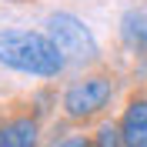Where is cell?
<instances>
[{
	"instance_id": "52a82bcc",
	"label": "cell",
	"mask_w": 147,
	"mask_h": 147,
	"mask_svg": "<svg viewBox=\"0 0 147 147\" xmlns=\"http://www.w3.org/2000/svg\"><path fill=\"white\" fill-rule=\"evenodd\" d=\"M94 147H127V144H124V137H120L117 124H100L97 134H94Z\"/></svg>"
},
{
	"instance_id": "277c9868",
	"label": "cell",
	"mask_w": 147,
	"mask_h": 147,
	"mask_svg": "<svg viewBox=\"0 0 147 147\" xmlns=\"http://www.w3.org/2000/svg\"><path fill=\"white\" fill-rule=\"evenodd\" d=\"M117 127L127 147H147V94H130Z\"/></svg>"
},
{
	"instance_id": "3957f363",
	"label": "cell",
	"mask_w": 147,
	"mask_h": 147,
	"mask_svg": "<svg viewBox=\"0 0 147 147\" xmlns=\"http://www.w3.org/2000/svg\"><path fill=\"white\" fill-rule=\"evenodd\" d=\"M110 97H114V80L107 74H87L64 90V114L70 120H90L110 104Z\"/></svg>"
},
{
	"instance_id": "6da1fadb",
	"label": "cell",
	"mask_w": 147,
	"mask_h": 147,
	"mask_svg": "<svg viewBox=\"0 0 147 147\" xmlns=\"http://www.w3.org/2000/svg\"><path fill=\"white\" fill-rule=\"evenodd\" d=\"M0 64L34 77H57L64 70V54L40 30H0Z\"/></svg>"
},
{
	"instance_id": "5b68a950",
	"label": "cell",
	"mask_w": 147,
	"mask_h": 147,
	"mask_svg": "<svg viewBox=\"0 0 147 147\" xmlns=\"http://www.w3.org/2000/svg\"><path fill=\"white\" fill-rule=\"evenodd\" d=\"M40 120L34 114H13L0 124V147H37Z\"/></svg>"
},
{
	"instance_id": "8992f818",
	"label": "cell",
	"mask_w": 147,
	"mask_h": 147,
	"mask_svg": "<svg viewBox=\"0 0 147 147\" xmlns=\"http://www.w3.org/2000/svg\"><path fill=\"white\" fill-rule=\"evenodd\" d=\"M120 34H124V40H127L137 54H147V17L144 13H134V10H130L127 17L120 20Z\"/></svg>"
},
{
	"instance_id": "ba28073f",
	"label": "cell",
	"mask_w": 147,
	"mask_h": 147,
	"mask_svg": "<svg viewBox=\"0 0 147 147\" xmlns=\"http://www.w3.org/2000/svg\"><path fill=\"white\" fill-rule=\"evenodd\" d=\"M57 147H94V140L84 137V134H70V137H64Z\"/></svg>"
},
{
	"instance_id": "7a4b0ae2",
	"label": "cell",
	"mask_w": 147,
	"mask_h": 147,
	"mask_svg": "<svg viewBox=\"0 0 147 147\" xmlns=\"http://www.w3.org/2000/svg\"><path fill=\"white\" fill-rule=\"evenodd\" d=\"M47 37L57 44V50L64 54L67 64H90L97 60V40H94L90 27L74 13H50L47 17Z\"/></svg>"
}]
</instances>
